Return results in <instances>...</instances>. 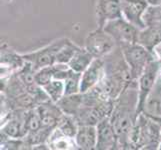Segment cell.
<instances>
[{
    "label": "cell",
    "mask_w": 161,
    "mask_h": 150,
    "mask_svg": "<svg viewBox=\"0 0 161 150\" xmlns=\"http://www.w3.org/2000/svg\"><path fill=\"white\" fill-rule=\"evenodd\" d=\"M138 88L137 81H132L115 99L114 107L110 115L116 135L118 137L119 149H129V136L137 119Z\"/></svg>",
    "instance_id": "obj_1"
},
{
    "label": "cell",
    "mask_w": 161,
    "mask_h": 150,
    "mask_svg": "<svg viewBox=\"0 0 161 150\" xmlns=\"http://www.w3.org/2000/svg\"><path fill=\"white\" fill-rule=\"evenodd\" d=\"M153 54L155 55L156 59H158V60L161 61V42L159 44H157V45L154 47V49H153Z\"/></svg>",
    "instance_id": "obj_28"
},
{
    "label": "cell",
    "mask_w": 161,
    "mask_h": 150,
    "mask_svg": "<svg viewBox=\"0 0 161 150\" xmlns=\"http://www.w3.org/2000/svg\"><path fill=\"white\" fill-rule=\"evenodd\" d=\"M149 5H161V0H147Z\"/></svg>",
    "instance_id": "obj_29"
},
{
    "label": "cell",
    "mask_w": 161,
    "mask_h": 150,
    "mask_svg": "<svg viewBox=\"0 0 161 150\" xmlns=\"http://www.w3.org/2000/svg\"><path fill=\"white\" fill-rule=\"evenodd\" d=\"M143 113L151 118L161 117V78L159 77L146 99Z\"/></svg>",
    "instance_id": "obj_17"
},
{
    "label": "cell",
    "mask_w": 161,
    "mask_h": 150,
    "mask_svg": "<svg viewBox=\"0 0 161 150\" xmlns=\"http://www.w3.org/2000/svg\"><path fill=\"white\" fill-rule=\"evenodd\" d=\"M97 143L95 150H114L119 149L118 137L111 123L110 117L101 120L96 125Z\"/></svg>",
    "instance_id": "obj_11"
},
{
    "label": "cell",
    "mask_w": 161,
    "mask_h": 150,
    "mask_svg": "<svg viewBox=\"0 0 161 150\" xmlns=\"http://www.w3.org/2000/svg\"><path fill=\"white\" fill-rule=\"evenodd\" d=\"M48 145L50 149L54 150H70V149H78L74 138L63 135L60 133L56 127L51 133L50 138L48 140Z\"/></svg>",
    "instance_id": "obj_20"
},
{
    "label": "cell",
    "mask_w": 161,
    "mask_h": 150,
    "mask_svg": "<svg viewBox=\"0 0 161 150\" xmlns=\"http://www.w3.org/2000/svg\"><path fill=\"white\" fill-rule=\"evenodd\" d=\"M43 89L45 90L51 101L57 103L65 95V83L63 80L53 79L48 84L43 86Z\"/></svg>",
    "instance_id": "obj_22"
},
{
    "label": "cell",
    "mask_w": 161,
    "mask_h": 150,
    "mask_svg": "<svg viewBox=\"0 0 161 150\" xmlns=\"http://www.w3.org/2000/svg\"><path fill=\"white\" fill-rule=\"evenodd\" d=\"M116 46V41L101 27L88 33L84 42V48L95 58H104Z\"/></svg>",
    "instance_id": "obj_6"
},
{
    "label": "cell",
    "mask_w": 161,
    "mask_h": 150,
    "mask_svg": "<svg viewBox=\"0 0 161 150\" xmlns=\"http://www.w3.org/2000/svg\"><path fill=\"white\" fill-rule=\"evenodd\" d=\"M6 1H8V2H10V1H11V0H6Z\"/></svg>",
    "instance_id": "obj_32"
},
{
    "label": "cell",
    "mask_w": 161,
    "mask_h": 150,
    "mask_svg": "<svg viewBox=\"0 0 161 150\" xmlns=\"http://www.w3.org/2000/svg\"><path fill=\"white\" fill-rule=\"evenodd\" d=\"M67 40L66 37L58 38V39L52 41L50 44L39 48L35 51L23 53L22 56L25 61L30 62L35 70H38L45 66H49L56 63V56L59 52L60 48L64 45V43Z\"/></svg>",
    "instance_id": "obj_8"
},
{
    "label": "cell",
    "mask_w": 161,
    "mask_h": 150,
    "mask_svg": "<svg viewBox=\"0 0 161 150\" xmlns=\"http://www.w3.org/2000/svg\"><path fill=\"white\" fill-rule=\"evenodd\" d=\"M94 59L95 57L90 52H88L84 47H79L68 63V66L73 71L82 73L93 62Z\"/></svg>",
    "instance_id": "obj_19"
},
{
    "label": "cell",
    "mask_w": 161,
    "mask_h": 150,
    "mask_svg": "<svg viewBox=\"0 0 161 150\" xmlns=\"http://www.w3.org/2000/svg\"><path fill=\"white\" fill-rule=\"evenodd\" d=\"M60 63H55L49 66H45L40 69H38L35 71V80L37 82V84L43 87L46 84H48L49 82L52 81L55 77V74L59 68Z\"/></svg>",
    "instance_id": "obj_23"
},
{
    "label": "cell",
    "mask_w": 161,
    "mask_h": 150,
    "mask_svg": "<svg viewBox=\"0 0 161 150\" xmlns=\"http://www.w3.org/2000/svg\"><path fill=\"white\" fill-rule=\"evenodd\" d=\"M1 150H21L30 149L28 144L26 143L24 138H10L1 135V142H0Z\"/></svg>",
    "instance_id": "obj_26"
},
{
    "label": "cell",
    "mask_w": 161,
    "mask_h": 150,
    "mask_svg": "<svg viewBox=\"0 0 161 150\" xmlns=\"http://www.w3.org/2000/svg\"><path fill=\"white\" fill-rule=\"evenodd\" d=\"M104 60L103 58H95L93 62L81 73L80 92L84 93L95 88L103 78Z\"/></svg>",
    "instance_id": "obj_12"
},
{
    "label": "cell",
    "mask_w": 161,
    "mask_h": 150,
    "mask_svg": "<svg viewBox=\"0 0 161 150\" xmlns=\"http://www.w3.org/2000/svg\"><path fill=\"white\" fill-rule=\"evenodd\" d=\"M123 54L126 64L128 65L131 79L137 81L146 66L152 60L156 59L155 55L140 43H121L118 44Z\"/></svg>",
    "instance_id": "obj_4"
},
{
    "label": "cell",
    "mask_w": 161,
    "mask_h": 150,
    "mask_svg": "<svg viewBox=\"0 0 161 150\" xmlns=\"http://www.w3.org/2000/svg\"><path fill=\"white\" fill-rule=\"evenodd\" d=\"M161 68V61L158 59L152 60L146 68L144 69L142 74L137 80L138 88V104H137V113L140 114L143 112L144 105L149 94L152 91L155 83L157 81L159 71Z\"/></svg>",
    "instance_id": "obj_7"
},
{
    "label": "cell",
    "mask_w": 161,
    "mask_h": 150,
    "mask_svg": "<svg viewBox=\"0 0 161 150\" xmlns=\"http://www.w3.org/2000/svg\"><path fill=\"white\" fill-rule=\"evenodd\" d=\"M161 42V22L146 24L143 29H140L138 36V43H140L149 51L153 53L154 47Z\"/></svg>",
    "instance_id": "obj_15"
},
{
    "label": "cell",
    "mask_w": 161,
    "mask_h": 150,
    "mask_svg": "<svg viewBox=\"0 0 161 150\" xmlns=\"http://www.w3.org/2000/svg\"><path fill=\"white\" fill-rule=\"evenodd\" d=\"M35 109L39 115L42 125L46 127H56L59 120L64 115L63 111L58 106V104L51 100L41 103L35 107Z\"/></svg>",
    "instance_id": "obj_14"
},
{
    "label": "cell",
    "mask_w": 161,
    "mask_h": 150,
    "mask_svg": "<svg viewBox=\"0 0 161 150\" xmlns=\"http://www.w3.org/2000/svg\"><path fill=\"white\" fill-rule=\"evenodd\" d=\"M103 60L104 75L95 88L103 97L115 101V99H117L125 88L134 80L131 79L128 65L126 64L118 45Z\"/></svg>",
    "instance_id": "obj_2"
},
{
    "label": "cell",
    "mask_w": 161,
    "mask_h": 150,
    "mask_svg": "<svg viewBox=\"0 0 161 150\" xmlns=\"http://www.w3.org/2000/svg\"><path fill=\"white\" fill-rule=\"evenodd\" d=\"M81 73L75 72L71 69L69 75L64 80L65 83V95H71L80 92Z\"/></svg>",
    "instance_id": "obj_25"
},
{
    "label": "cell",
    "mask_w": 161,
    "mask_h": 150,
    "mask_svg": "<svg viewBox=\"0 0 161 150\" xmlns=\"http://www.w3.org/2000/svg\"><path fill=\"white\" fill-rule=\"evenodd\" d=\"M144 23H154V22H161V5H149V7L143 15Z\"/></svg>",
    "instance_id": "obj_27"
},
{
    "label": "cell",
    "mask_w": 161,
    "mask_h": 150,
    "mask_svg": "<svg viewBox=\"0 0 161 150\" xmlns=\"http://www.w3.org/2000/svg\"><path fill=\"white\" fill-rule=\"evenodd\" d=\"M121 0H97L95 14L98 27H102L110 19L122 16L120 8Z\"/></svg>",
    "instance_id": "obj_13"
},
{
    "label": "cell",
    "mask_w": 161,
    "mask_h": 150,
    "mask_svg": "<svg viewBox=\"0 0 161 150\" xmlns=\"http://www.w3.org/2000/svg\"><path fill=\"white\" fill-rule=\"evenodd\" d=\"M78 149L93 150L96 148L97 129L94 125H79L74 137Z\"/></svg>",
    "instance_id": "obj_16"
},
{
    "label": "cell",
    "mask_w": 161,
    "mask_h": 150,
    "mask_svg": "<svg viewBox=\"0 0 161 150\" xmlns=\"http://www.w3.org/2000/svg\"><path fill=\"white\" fill-rule=\"evenodd\" d=\"M102 28L116 41L117 45L121 43L138 42L140 29L123 16L108 20Z\"/></svg>",
    "instance_id": "obj_5"
},
{
    "label": "cell",
    "mask_w": 161,
    "mask_h": 150,
    "mask_svg": "<svg viewBox=\"0 0 161 150\" xmlns=\"http://www.w3.org/2000/svg\"><path fill=\"white\" fill-rule=\"evenodd\" d=\"M153 120H155V121H156V122H158V123L161 125V117H159V118H152Z\"/></svg>",
    "instance_id": "obj_30"
},
{
    "label": "cell",
    "mask_w": 161,
    "mask_h": 150,
    "mask_svg": "<svg viewBox=\"0 0 161 150\" xmlns=\"http://www.w3.org/2000/svg\"><path fill=\"white\" fill-rule=\"evenodd\" d=\"M57 104L64 114L75 117L82 107L83 93L79 92L76 94H71V95H64L57 102Z\"/></svg>",
    "instance_id": "obj_18"
},
{
    "label": "cell",
    "mask_w": 161,
    "mask_h": 150,
    "mask_svg": "<svg viewBox=\"0 0 161 150\" xmlns=\"http://www.w3.org/2000/svg\"><path fill=\"white\" fill-rule=\"evenodd\" d=\"M80 46H78L77 44H75L73 41H71L70 39L66 40L64 43V45L60 48L59 52L56 56V63H61V64H68L70 62V60L72 57L74 56L75 52L78 50Z\"/></svg>",
    "instance_id": "obj_24"
},
{
    "label": "cell",
    "mask_w": 161,
    "mask_h": 150,
    "mask_svg": "<svg viewBox=\"0 0 161 150\" xmlns=\"http://www.w3.org/2000/svg\"><path fill=\"white\" fill-rule=\"evenodd\" d=\"M161 125L143 112L138 114L129 136V149L156 150L159 147Z\"/></svg>",
    "instance_id": "obj_3"
},
{
    "label": "cell",
    "mask_w": 161,
    "mask_h": 150,
    "mask_svg": "<svg viewBox=\"0 0 161 150\" xmlns=\"http://www.w3.org/2000/svg\"><path fill=\"white\" fill-rule=\"evenodd\" d=\"M159 150H161V133H160V138H159V147H158Z\"/></svg>",
    "instance_id": "obj_31"
},
{
    "label": "cell",
    "mask_w": 161,
    "mask_h": 150,
    "mask_svg": "<svg viewBox=\"0 0 161 150\" xmlns=\"http://www.w3.org/2000/svg\"><path fill=\"white\" fill-rule=\"evenodd\" d=\"M149 7L147 0H121L120 8L122 16L139 29L145 27L143 15Z\"/></svg>",
    "instance_id": "obj_9"
},
{
    "label": "cell",
    "mask_w": 161,
    "mask_h": 150,
    "mask_svg": "<svg viewBox=\"0 0 161 150\" xmlns=\"http://www.w3.org/2000/svg\"><path fill=\"white\" fill-rule=\"evenodd\" d=\"M0 65H1V78H7L15 72L23 67L25 64V59L11 48L7 43L1 44V51H0Z\"/></svg>",
    "instance_id": "obj_10"
},
{
    "label": "cell",
    "mask_w": 161,
    "mask_h": 150,
    "mask_svg": "<svg viewBox=\"0 0 161 150\" xmlns=\"http://www.w3.org/2000/svg\"><path fill=\"white\" fill-rule=\"evenodd\" d=\"M78 127H79V124L77 123L76 119L73 116L64 114L59 120L58 124L56 126V129L65 136L74 138L77 130H78Z\"/></svg>",
    "instance_id": "obj_21"
}]
</instances>
